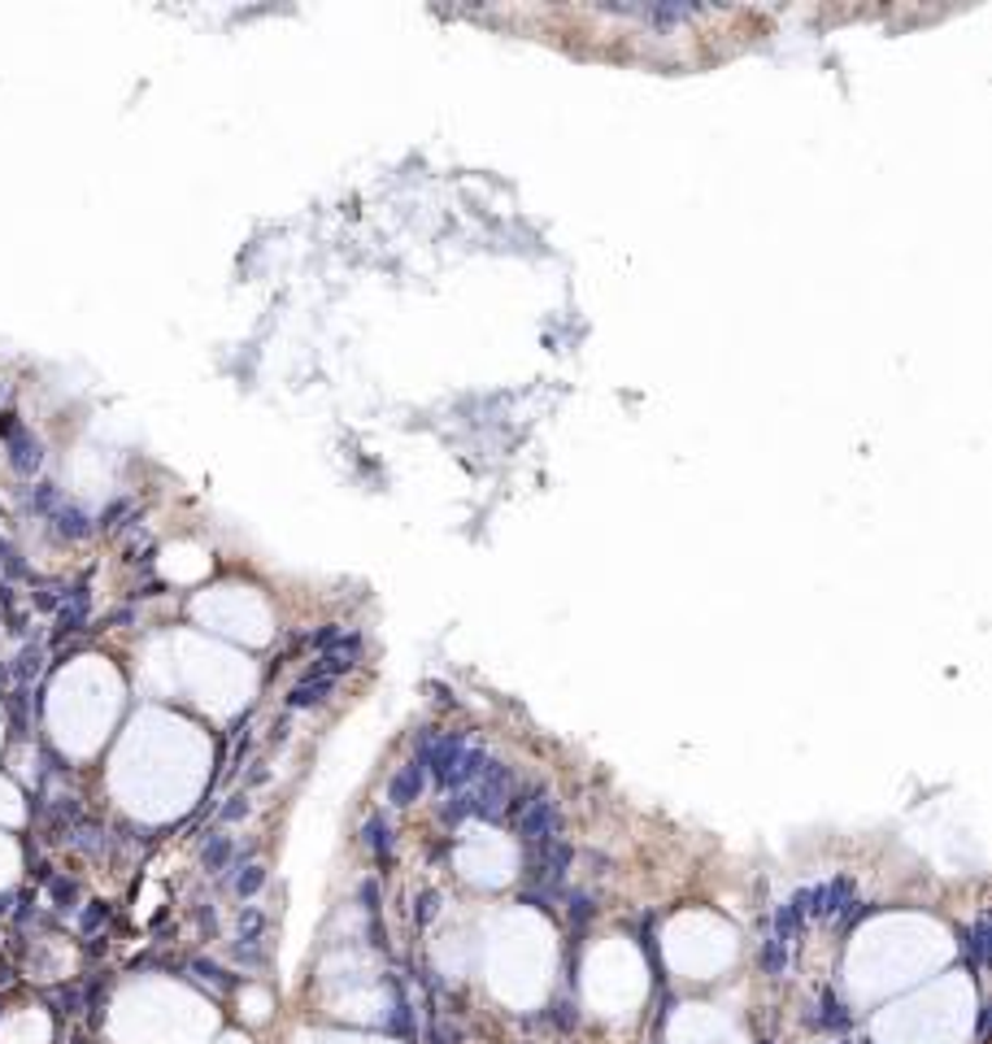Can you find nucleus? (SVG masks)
Segmentation results:
<instances>
[{
	"instance_id": "nucleus-11",
	"label": "nucleus",
	"mask_w": 992,
	"mask_h": 1044,
	"mask_svg": "<svg viewBox=\"0 0 992 1044\" xmlns=\"http://www.w3.org/2000/svg\"><path fill=\"white\" fill-rule=\"evenodd\" d=\"M761 966H766L770 974H783V970H788V944L770 940V944L761 948Z\"/></svg>"
},
{
	"instance_id": "nucleus-7",
	"label": "nucleus",
	"mask_w": 992,
	"mask_h": 1044,
	"mask_svg": "<svg viewBox=\"0 0 992 1044\" xmlns=\"http://www.w3.org/2000/svg\"><path fill=\"white\" fill-rule=\"evenodd\" d=\"M422 783H426V770H422L418 761H409V766H400V770L392 774V783H387V800H392V805H409V800L422 796Z\"/></svg>"
},
{
	"instance_id": "nucleus-15",
	"label": "nucleus",
	"mask_w": 992,
	"mask_h": 1044,
	"mask_svg": "<svg viewBox=\"0 0 992 1044\" xmlns=\"http://www.w3.org/2000/svg\"><path fill=\"white\" fill-rule=\"evenodd\" d=\"M822 1022H827V1027H840V1022H844V1009H840V1000H835L831 992L822 996Z\"/></svg>"
},
{
	"instance_id": "nucleus-6",
	"label": "nucleus",
	"mask_w": 992,
	"mask_h": 1044,
	"mask_svg": "<svg viewBox=\"0 0 992 1044\" xmlns=\"http://www.w3.org/2000/svg\"><path fill=\"white\" fill-rule=\"evenodd\" d=\"M357 648H361V639H357V635H335V639L322 648L318 674H322V679H335V674L352 670V666H357Z\"/></svg>"
},
{
	"instance_id": "nucleus-17",
	"label": "nucleus",
	"mask_w": 992,
	"mask_h": 1044,
	"mask_svg": "<svg viewBox=\"0 0 992 1044\" xmlns=\"http://www.w3.org/2000/svg\"><path fill=\"white\" fill-rule=\"evenodd\" d=\"M587 913H592V900H587V896H574V905H570V922H587Z\"/></svg>"
},
{
	"instance_id": "nucleus-13",
	"label": "nucleus",
	"mask_w": 992,
	"mask_h": 1044,
	"mask_svg": "<svg viewBox=\"0 0 992 1044\" xmlns=\"http://www.w3.org/2000/svg\"><path fill=\"white\" fill-rule=\"evenodd\" d=\"M261 883H265V870H261V866H244V874L235 879V892H239V896H252Z\"/></svg>"
},
{
	"instance_id": "nucleus-10",
	"label": "nucleus",
	"mask_w": 992,
	"mask_h": 1044,
	"mask_svg": "<svg viewBox=\"0 0 992 1044\" xmlns=\"http://www.w3.org/2000/svg\"><path fill=\"white\" fill-rule=\"evenodd\" d=\"M361 840H365V848H370V853H379V857H387V853H392V831H387V822H383V818H365V826H361Z\"/></svg>"
},
{
	"instance_id": "nucleus-3",
	"label": "nucleus",
	"mask_w": 992,
	"mask_h": 1044,
	"mask_svg": "<svg viewBox=\"0 0 992 1044\" xmlns=\"http://www.w3.org/2000/svg\"><path fill=\"white\" fill-rule=\"evenodd\" d=\"M461 748H466V739L461 735H435V739H426L422 744V770H431L435 774V783H448V774H452V766H457V757H461Z\"/></svg>"
},
{
	"instance_id": "nucleus-9",
	"label": "nucleus",
	"mask_w": 992,
	"mask_h": 1044,
	"mask_svg": "<svg viewBox=\"0 0 992 1044\" xmlns=\"http://www.w3.org/2000/svg\"><path fill=\"white\" fill-rule=\"evenodd\" d=\"M483 766H487V753L483 748H461V757H457V766H452V774H448V783L444 787H466V783H474L479 774H483Z\"/></svg>"
},
{
	"instance_id": "nucleus-12",
	"label": "nucleus",
	"mask_w": 992,
	"mask_h": 1044,
	"mask_svg": "<svg viewBox=\"0 0 992 1044\" xmlns=\"http://www.w3.org/2000/svg\"><path fill=\"white\" fill-rule=\"evenodd\" d=\"M962 940H966V953H970V961L979 966V961H983V948H988V922L979 918V922H975V931H970V935H962Z\"/></svg>"
},
{
	"instance_id": "nucleus-4",
	"label": "nucleus",
	"mask_w": 992,
	"mask_h": 1044,
	"mask_svg": "<svg viewBox=\"0 0 992 1044\" xmlns=\"http://www.w3.org/2000/svg\"><path fill=\"white\" fill-rule=\"evenodd\" d=\"M605 13H618V17H640V22H653V26H679V22H687V17H700L705 9H696V4H635V9L609 4Z\"/></svg>"
},
{
	"instance_id": "nucleus-19",
	"label": "nucleus",
	"mask_w": 992,
	"mask_h": 1044,
	"mask_svg": "<svg viewBox=\"0 0 992 1044\" xmlns=\"http://www.w3.org/2000/svg\"><path fill=\"white\" fill-rule=\"evenodd\" d=\"M418 905H422V909H418V922H426V918L435 913V905H439V896H435V892H426V896H422Z\"/></svg>"
},
{
	"instance_id": "nucleus-5",
	"label": "nucleus",
	"mask_w": 992,
	"mask_h": 1044,
	"mask_svg": "<svg viewBox=\"0 0 992 1044\" xmlns=\"http://www.w3.org/2000/svg\"><path fill=\"white\" fill-rule=\"evenodd\" d=\"M566 866H570V848H566V844H557V840L540 844V857L531 861V879L540 883V896H548V887L561 883Z\"/></svg>"
},
{
	"instance_id": "nucleus-1",
	"label": "nucleus",
	"mask_w": 992,
	"mask_h": 1044,
	"mask_svg": "<svg viewBox=\"0 0 992 1044\" xmlns=\"http://www.w3.org/2000/svg\"><path fill=\"white\" fill-rule=\"evenodd\" d=\"M509 792H513V774H509V766H500V761H492V757H487L483 774L457 792V805H452L448 813L500 818V813H505V800H509Z\"/></svg>"
},
{
	"instance_id": "nucleus-2",
	"label": "nucleus",
	"mask_w": 992,
	"mask_h": 1044,
	"mask_svg": "<svg viewBox=\"0 0 992 1044\" xmlns=\"http://www.w3.org/2000/svg\"><path fill=\"white\" fill-rule=\"evenodd\" d=\"M557 822H561V813H557V800L535 792L531 800H522V813H518V835H522V840H531V844H548V840L557 835Z\"/></svg>"
},
{
	"instance_id": "nucleus-16",
	"label": "nucleus",
	"mask_w": 992,
	"mask_h": 1044,
	"mask_svg": "<svg viewBox=\"0 0 992 1044\" xmlns=\"http://www.w3.org/2000/svg\"><path fill=\"white\" fill-rule=\"evenodd\" d=\"M226 857H231V840H213V844L204 848V861H209V866H222Z\"/></svg>"
},
{
	"instance_id": "nucleus-8",
	"label": "nucleus",
	"mask_w": 992,
	"mask_h": 1044,
	"mask_svg": "<svg viewBox=\"0 0 992 1044\" xmlns=\"http://www.w3.org/2000/svg\"><path fill=\"white\" fill-rule=\"evenodd\" d=\"M326 696H335V679H322V674H313V679H305V683H296V687H292L287 705H292V709H313V705H322Z\"/></svg>"
},
{
	"instance_id": "nucleus-18",
	"label": "nucleus",
	"mask_w": 992,
	"mask_h": 1044,
	"mask_svg": "<svg viewBox=\"0 0 992 1044\" xmlns=\"http://www.w3.org/2000/svg\"><path fill=\"white\" fill-rule=\"evenodd\" d=\"M244 813H248V800H244V796H231V805L222 809V818H231V822H235V818H244Z\"/></svg>"
},
{
	"instance_id": "nucleus-14",
	"label": "nucleus",
	"mask_w": 992,
	"mask_h": 1044,
	"mask_svg": "<svg viewBox=\"0 0 992 1044\" xmlns=\"http://www.w3.org/2000/svg\"><path fill=\"white\" fill-rule=\"evenodd\" d=\"M239 931H244V940H252L257 931H265V918H261L257 909H244V918H239Z\"/></svg>"
}]
</instances>
